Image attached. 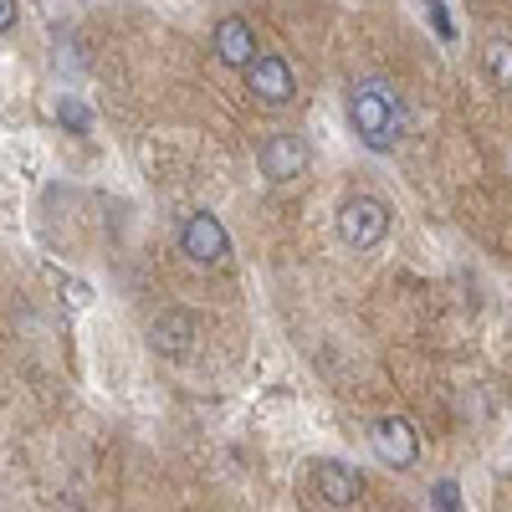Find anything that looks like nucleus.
Returning <instances> with one entry per match:
<instances>
[{"label": "nucleus", "mask_w": 512, "mask_h": 512, "mask_svg": "<svg viewBox=\"0 0 512 512\" xmlns=\"http://www.w3.org/2000/svg\"><path fill=\"white\" fill-rule=\"evenodd\" d=\"M349 118H354V134L374 149V154H390L400 144V98L384 77H364L354 82L349 93Z\"/></svg>", "instance_id": "1"}, {"label": "nucleus", "mask_w": 512, "mask_h": 512, "mask_svg": "<svg viewBox=\"0 0 512 512\" xmlns=\"http://www.w3.org/2000/svg\"><path fill=\"white\" fill-rule=\"evenodd\" d=\"M338 236H344L354 251H374L384 236H390V210L374 195H349L338 205Z\"/></svg>", "instance_id": "2"}, {"label": "nucleus", "mask_w": 512, "mask_h": 512, "mask_svg": "<svg viewBox=\"0 0 512 512\" xmlns=\"http://www.w3.org/2000/svg\"><path fill=\"white\" fill-rule=\"evenodd\" d=\"M180 251L190 256V262H200V267H221L231 256V236H226V226L210 216V210H195V216L180 221Z\"/></svg>", "instance_id": "3"}, {"label": "nucleus", "mask_w": 512, "mask_h": 512, "mask_svg": "<svg viewBox=\"0 0 512 512\" xmlns=\"http://www.w3.org/2000/svg\"><path fill=\"white\" fill-rule=\"evenodd\" d=\"M246 88L256 93V103L282 108V103H292V93H297V77H292V67H287L277 52H256V57L246 62Z\"/></svg>", "instance_id": "4"}, {"label": "nucleus", "mask_w": 512, "mask_h": 512, "mask_svg": "<svg viewBox=\"0 0 512 512\" xmlns=\"http://www.w3.org/2000/svg\"><path fill=\"white\" fill-rule=\"evenodd\" d=\"M256 164H262V175L272 185L282 180H297V175H308V164H313V149L303 134H272L262 149H256Z\"/></svg>", "instance_id": "5"}, {"label": "nucleus", "mask_w": 512, "mask_h": 512, "mask_svg": "<svg viewBox=\"0 0 512 512\" xmlns=\"http://www.w3.org/2000/svg\"><path fill=\"white\" fill-rule=\"evenodd\" d=\"M149 344H154V354H164V359L190 354V344H195V318H190L185 308H164V313L149 323Z\"/></svg>", "instance_id": "6"}, {"label": "nucleus", "mask_w": 512, "mask_h": 512, "mask_svg": "<svg viewBox=\"0 0 512 512\" xmlns=\"http://www.w3.org/2000/svg\"><path fill=\"white\" fill-rule=\"evenodd\" d=\"M374 451L390 461V466H415V456H420V436H415V425L410 420H400V415H384L379 425H374Z\"/></svg>", "instance_id": "7"}, {"label": "nucleus", "mask_w": 512, "mask_h": 512, "mask_svg": "<svg viewBox=\"0 0 512 512\" xmlns=\"http://www.w3.org/2000/svg\"><path fill=\"white\" fill-rule=\"evenodd\" d=\"M318 497L323 502H333V507H354L359 502V492H364V482H359V472L349 461H318Z\"/></svg>", "instance_id": "8"}, {"label": "nucleus", "mask_w": 512, "mask_h": 512, "mask_svg": "<svg viewBox=\"0 0 512 512\" xmlns=\"http://www.w3.org/2000/svg\"><path fill=\"white\" fill-rule=\"evenodd\" d=\"M216 57H221L226 67H246V62L256 57V36H251V21H241V16H226V21H216Z\"/></svg>", "instance_id": "9"}, {"label": "nucleus", "mask_w": 512, "mask_h": 512, "mask_svg": "<svg viewBox=\"0 0 512 512\" xmlns=\"http://www.w3.org/2000/svg\"><path fill=\"white\" fill-rule=\"evenodd\" d=\"M487 67L497 77V88H512V41H497V47L487 52Z\"/></svg>", "instance_id": "10"}, {"label": "nucleus", "mask_w": 512, "mask_h": 512, "mask_svg": "<svg viewBox=\"0 0 512 512\" xmlns=\"http://www.w3.org/2000/svg\"><path fill=\"white\" fill-rule=\"evenodd\" d=\"M57 118H62V128H77V134H88V128H93V113L82 108L77 98H62L57 103Z\"/></svg>", "instance_id": "11"}, {"label": "nucleus", "mask_w": 512, "mask_h": 512, "mask_svg": "<svg viewBox=\"0 0 512 512\" xmlns=\"http://www.w3.org/2000/svg\"><path fill=\"white\" fill-rule=\"evenodd\" d=\"M436 512H461V502H456V482H436Z\"/></svg>", "instance_id": "12"}, {"label": "nucleus", "mask_w": 512, "mask_h": 512, "mask_svg": "<svg viewBox=\"0 0 512 512\" xmlns=\"http://www.w3.org/2000/svg\"><path fill=\"white\" fill-rule=\"evenodd\" d=\"M16 26V0H0V31Z\"/></svg>", "instance_id": "13"}]
</instances>
